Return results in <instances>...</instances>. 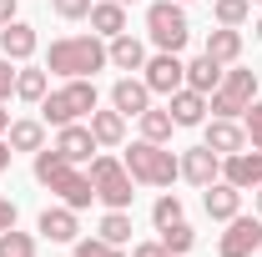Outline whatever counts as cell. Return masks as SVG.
I'll return each mask as SVG.
<instances>
[{
  "label": "cell",
  "mask_w": 262,
  "mask_h": 257,
  "mask_svg": "<svg viewBox=\"0 0 262 257\" xmlns=\"http://www.w3.org/2000/svg\"><path fill=\"white\" fill-rule=\"evenodd\" d=\"M106 61V40L96 31L91 35H61V40H51V51H46V71H56L66 81H76V76H91L96 81V71Z\"/></svg>",
  "instance_id": "cell-1"
},
{
  "label": "cell",
  "mask_w": 262,
  "mask_h": 257,
  "mask_svg": "<svg viewBox=\"0 0 262 257\" xmlns=\"http://www.w3.org/2000/svg\"><path fill=\"white\" fill-rule=\"evenodd\" d=\"M126 172H131V182H141V187H171L177 177H182V157L177 152H166L162 141H131V152L126 157Z\"/></svg>",
  "instance_id": "cell-2"
},
{
  "label": "cell",
  "mask_w": 262,
  "mask_h": 257,
  "mask_svg": "<svg viewBox=\"0 0 262 257\" xmlns=\"http://www.w3.org/2000/svg\"><path fill=\"white\" fill-rule=\"evenodd\" d=\"M91 111H96V81L91 76H76L61 91H46V101H40V121L46 126H71V121H81Z\"/></svg>",
  "instance_id": "cell-3"
},
{
  "label": "cell",
  "mask_w": 262,
  "mask_h": 257,
  "mask_svg": "<svg viewBox=\"0 0 262 257\" xmlns=\"http://www.w3.org/2000/svg\"><path fill=\"white\" fill-rule=\"evenodd\" d=\"M86 177H91V187H96V202L116 207V212H131V197H136L131 187H136V182H131V172H126V161H121V157H106V152H96Z\"/></svg>",
  "instance_id": "cell-4"
},
{
  "label": "cell",
  "mask_w": 262,
  "mask_h": 257,
  "mask_svg": "<svg viewBox=\"0 0 262 257\" xmlns=\"http://www.w3.org/2000/svg\"><path fill=\"white\" fill-rule=\"evenodd\" d=\"M146 35H151V46L157 51H182L187 46V5H177V0H151L146 5Z\"/></svg>",
  "instance_id": "cell-5"
},
{
  "label": "cell",
  "mask_w": 262,
  "mask_h": 257,
  "mask_svg": "<svg viewBox=\"0 0 262 257\" xmlns=\"http://www.w3.org/2000/svg\"><path fill=\"white\" fill-rule=\"evenodd\" d=\"M252 101H257V76L232 66V71H222V86L207 96V111H212V116H232V121H237Z\"/></svg>",
  "instance_id": "cell-6"
},
{
  "label": "cell",
  "mask_w": 262,
  "mask_h": 257,
  "mask_svg": "<svg viewBox=\"0 0 262 257\" xmlns=\"http://www.w3.org/2000/svg\"><path fill=\"white\" fill-rule=\"evenodd\" d=\"M141 81L151 86V96H171V91L187 86V66L177 61V51H157V56H146V66H141Z\"/></svg>",
  "instance_id": "cell-7"
},
{
  "label": "cell",
  "mask_w": 262,
  "mask_h": 257,
  "mask_svg": "<svg viewBox=\"0 0 262 257\" xmlns=\"http://www.w3.org/2000/svg\"><path fill=\"white\" fill-rule=\"evenodd\" d=\"M46 187L61 197L66 207H76V212H86V207L96 202V187H91V177H86V172H76L71 161H61V166L46 177Z\"/></svg>",
  "instance_id": "cell-8"
},
{
  "label": "cell",
  "mask_w": 262,
  "mask_h": 257,
  "mask_svg": "<svg viewBox=\"0 0 262 257\" xmlns=\"http://www.w3.org/2000/svg\"><path fill=\"white\" fill-rule=\"evenodd\" d=\"M262 252V217H232L227 232L217 237V257H252Z\"/></svg>",
  "instance_id": "cell-9"
},
{
  "label": "cell",
  "mask_w": 262,
  "mask_h": 257,
  "mask_svg": "<svg viewBox=\"0 0 262 257\" xmlns=\"http://www.w3.org/2000/svg\"><path fill=\"white\" fill-rule=\"evenodd\" d=\"M222 182H232L237 192H257L262 187V152L257 146H242V152L222 157Z\"/></svg>",
  "instance_id": "cell-10"
},
{
  "label": "cell",
  "mask_w": 262,
  "mask_h": 257,
  "mask_svg": "<svg viewBox=\"0 0 262 257\" xmlns=\"http://www.w3.org/2000/svg\"><path fill=\"white\" fill-rule=\"evenodd\" d=\"M182 177L192 182V187H212L217 177H222V157L202 141V146H187L182 152Z\"/></svg>",
  "instance_id": "cell-11"
},
{
  "label": "cell",
  "mask_w": 262,
  "mask_h": 257,
  "mask_svg": "<svg viewBox=\"0 0 262 257\" xmlns=\"http://www.w3.org/2000/svg\"><path fill=\"white\" fill-rule=\"evenodd\" d=\"M56 152H61L71 166L91 161V157H96V136H91V126H81V121H71V126H56Z\"/></svg>",
  "instance_id": "cell-12"
},
{
  "label": "cell",
  "mask_w": 262,
  "mask_h": 257,
  "mask_svg": "<svg viewBox=\"0 0 262 257\" xmlns=\"http://www.w3.org/2000/svg\"><path fill=\"white\" fill-rule=\"evenodd\" d=\"M202 207H207V217L212 222H232L237 212H242V192L232 187V182H212V187H202Z\"/></svg>",
  "instance_id": "cell-13"
},
{
  "label": "cell",
  "mask_w": 262,
  "mask_h": 257,
  "mask_svg": "<svg viewBox=\"0 0 262 257\" xmlns=\"http://www.w3.org/2000/svg\"><path fill=\"white\" fill-rule=\"evenodd\" d=\"M35 46H40V35H35V26H26L20 15H15L10 26H0V51H5V61H31Z\"/></svg>",
  "instance_id": "cell-14"
},
{
  "label": "cell",
  "mask_w": 262,
  "mask_h": 257,
  "mask_svg": "<svg viewBox=\"0 0 262 257\" xmlns=\"http://www.w3.org/2000/svg\"><path fill=\"white\" fill-rule=\"evenodd\" d=\"M166 111H171V121H177V126H207V96L192 91V86L171 91V96H166Z\"/></svg>",
  "instance_id": "cell-15"
},
{
  "label": "cell",
  "mask_w": 262,
  "mask_h": 257,
  "mask_svg": "<svg viewBox=\"0 0 262 257\" xmlns=\"http://www.w3.org/2000/svg\"><path fill=\"white\" fill-rule=\"evenodd\" d=\"M111 106H116L121 116H141V111L151 106V86H146L141 76H121V81L111 86Z\"/></svg>",
  "instance_id": "cell-16"
},
{
  "label": "cell",
  "mask_w": 262,
  "mask_h": 257,
  "mask_svg": "<svg viewBox=\"0 0 262 257\" xmlns=\"http://www.w3.org/2000/svg\"><path fill=\"white\" fill-rule=\"evenodd\" d=\"M35 232L46 237V242H76V232H81V222H76V207H46L40 212V222H35Z\"/></svg>",
  "instance_id": "cell-17"
},
{
  "label": "cell",
  "mask_w": 262,
  "mask_h": 257,
  "mask_svg": "<svg viewBox=\"0 0 262 257\" xmlns=\"http://www.w3.org/2000/svg\"><path fill=\"white\" fill-rule=\"evenodd\" d=\"M202 141H207V146H212L217 157H232V152H242V146H247V131L237 126L232 116H212V121H207V136H202Z\"/></svg>",
  "instance_id": "cell-18"
},
{
  "label": "cell",
  "mask_w": 262,
  "mask_h": 257,
  "mask_svg": "<svg viewBox=\"0 0 262 257\" xmlns=\"http://www.w3.org/2000/svg\"><path fill=\"white\" fill-rule=\"evenodd\" d=\"M106 61L116 66V71H141V66H146V46H141L131 31H121V35L106 40Z\"/></svg>",
  "instance_id": "cell-19"
},
{
  "label": "cell",
  "mask_w": 262,
  "mask_h": 257,
  "mask_svg": "<svg viewBox=\"0 0 262 257\" xmlns=\"http://www.w3.org/2000/svg\"><path fill=\"white\" fill-rule=\"evenodd\" d=\"M86 126H91V136H96V146H121V141H126V116H121V111H116V106H111V111H91V116H86Z\"/></svg>",
  "instance_id": "cell-20"
},
{
  "label": "cell",
  "mask_w": 262,
  "mask_h": 257,
  "mask_svg": "<svg viewBox=\"0 0 262 257\" xmlns=\"http://www.w3.org/2000/svg\"><path fill=\"white\" fill-rule=\"evenodd\" d=\"M91 31L101 40H111V35L126 31V5L121 0H91Z\"/></svg>",
  "instance_id": "cell-21"
},
{
  "label": "cell",
  "mask_w": 262,
  "mask_h": 257,
  "mask_svg": "<svg viewBox=\"0 0 262 257\" xmlns=\"http://www.w3.org/2000/svg\"><path fill=\"white\" fill-rule=\"evenodd\" d=\"M207 56L217 66H237V56H242V31L237 26H217V31L207 35Z\"/></svg>",
  "instance_id": "cell-22"
},
{
  "label": "cell",
  "mask_w": 262,
  "mask_h": 257,
  "mask_svg": "<svg viewBox=\"0 0 262 257\" xmlns=\"http://www.w3.org/2000/svg\"><path fill=\"white\" fill-rule=\"evenodd\" d=\"M222 71H227V66H217L207 51H202L196 61H187V86H192V91H202V96H212V91L222 86Z\"/></svg>",
  "instance_id": "cell-23"
},
{
  "label": "cell",
  "mask_w": 262,
  "mask_h": 257,
  "mask_svg": "<svg viewBox=\"0 0 262 257\" xmlns=\"http://www.w3.org/2000/svg\"><path fill=\"white\" fill-rule=\"evenodd\" d=\"M10 152H40L46 146V121H35V116H20V121H10Z\"/></svg>",
  "instance_id": "cell-24"
},
{
  "label": "cell",
  "mask_w": 262,
  "mask_h": 257,
  "mask_svg": "<svg viewBox=\"0 0 262 257\" xmlns=\"http://www.w3.org/2000/svg\"><path fill=\"white\" fill-rule=\"evenodd\" d=\"M136 121H141V136H146V141H162V146L171 141V126H177L166 106H146V111H141Z\"/></svg>",
  "instance_id": "cell-25"
},
{
  "label": "cell",
  "mask_w": 262,
  "mask_h": 257,
  "mask_svg": "<svg viewBox=\"0 0 262 257\" xmlns=\"http://www.w3.org/2000/svg\"><path fill=\"white\" fill-rule=\"evenodd\" d=\"M46 91H51V76L46 71H35V66H26V71H15V96L20 101H46Z\"/></svg>",
  "instance_id": "cell-26"
},
{
  "label": "cell",
  "mask_w": 262,
  "mask_h": 257,
  "mask_svg": "<svg viewBox=\"0 0 262 257\" xmlns=\"http://www.w3.org/2000/svg\"><path fill=\"white\" fill-rule=\"evenodd\" d=\"M101 242H111V247H126L131 242V212H116V207H106V217H101Z\"/></svg>",
  "instance_id": "cell-27"
},
{
  "label": "cell",
  "mask_w": 262,
  "mask_h": 257,
  "mask_svg": "<svg viewBox=\"0 0 262 257\" xmlns=\"http://www.w3.org/2000/svg\"><path fill=\"white\" fill-rule=\"evenodd\" d=\"M192 242H196V232L187 227V217H182V222H171V227H162V247H166V252L182 257V252H192Z\"/></svg>",
  "instance_id": "cell-28"
},
{
  "label": "cell",
  "mask_w": 262,
  "mask_h": 257,
  "mask_svg": "<svg viewBox=\"0 0 262 257\" xmlns=\"http://www.w3.org/2000/svg\"><path fill=\"white\" fill-rule=\"evenodd\" d=\"M212 15H217V26H237V31H242V20L252 15V0H217Z\"/></svg>",
  "instance_id": "cell-29"
},
{
  "label": "cell",
  "mask_w": 262,
  "mask_h": 257,
  "mask_svg": "<svg viewBox=\"0 0 262 257\" xmlns=\"http://www.w3.org/2000/svg\"><path fill=\"white\" fill-rule=\"evenodd\" d=\"M0 257H35V237L31 232H0Z\"/></svg>",
  "instance_id": "cell-30"
},
{
  "label": "cell",
  "mask_w": 262,
  "mask_h": 257,
  "mask_svg": "<svg viewBox=\"0 0 262 257\" xmlns=\"http://www.w3.org/2000/svg\"><path fill=\"white\" fill-rule=\"evenodd\" d=\"M151 222H157V232L171 227V222H182V197H177V192H162V197H157V207H151Z\"/></svg>",
  "instance_id": "cell-31"
},
{
  "label": "cell",
  "mask_w": 262,
  "mask_h": 257,
  "mask_svg": "<svg viewBox=\"0 0 262 257\" xmlns=\"http://www.w3.org/2000/svg\"><path fill=\"white\" fill-rule=\"evenodd\" d=\"M71 247H76V257H126L121 247H111V242H101V237H76Z\"/></svg>",
  "instance_id": "cell-32"
},
{
  "label": "cell",
  "mask_w": 262,
  "mask_h": 257,
  "mask_svg": "<svg viewBox=\"0 0 262 257\" xmlns=\"http://www.w3.org/2000/svg\"><path fill=\"white\" fill-rule=\"evenodd\" d=\"M242 131H247V146H257V152H262V96L242 111Z\"/></svg>",
  "instance_id": "cell-33"
},
{
  "label": "cell",
  "mask_w": 262,
  "mask_h": 257,
  "mask_svg": "<svg viewBox=\"0 0 262 257\" xmlns=\"http://www.w3.org/2000/svg\"><path fill=\"white\" fill-rule=\"evenodd\" d=\"M51 10H56L61 20H86V15H91V0H51Z\"/></svg>",
  "instance_id": "cell-34"
},
{
  "label": "cell",
  "mask_w": 262,
  "mask_h": 257,
  "mask_svg": "<svg viewBox=\"0 0 262 257\" xmlns=\"http://www.w3.org/2000/svg\"><path fill=\"white\" fill-rule=\"evenodd\" d=\"M15 96V71H10V61H0V101Z\"/></svg>",
  "instance_id": "cell-35"
},
{
  "label": "cell",
  "mask_w": 262,
  "mask_h": 257,
  "mask_svg": "<svg viewBox=\"0 0 262 257\" xmlns=\"http://www.w3.org/2000/svg\"><path fill=\"white\" fill-rule=\"evenodd\" d=\"M166 247H162V237H157V242H136V247H131V257H162Z\"/></svg>",
  "instance_id": "cell-36"
},
{
  "label": "cell",
  "mask_w": 262,
  "mask_h": 257,
  "mask_svg": "<svg viewBox=\"0 0 262 257\" xmlns=\"http://www.w3.org/2000/svg\"><path fill=\"white\" fill-rule=\"evenodd\" d=\"M10 227H15V202L0 197V232H10Z\"/></svg>",
  "instance_id": "cell-37"
},
{
  "label": "cell",
  "mask_w": 262,
  "mask_h": 257,
  "mask_svg": "<svg viewBox=\"0 0 262 257\" xmlns=\"http://www.w3.org/2000/svg\"><path fill=\"white\" fill-rule=\"evenodd\" d=\"M15 20V0H0V26H10Z\"/></svg>",
  "instance_id": "cell-38"
},
{
  "label": "cell",
  "mask_w": 262,
  "mask_h": 257,
  "mask_svg": "<svg viewBox=\"0 0 262 257\" xmlns=\"http://www.w3.org/2000/svg\"><path fill=\"white\" fill-rule=\"evenodd\" d=\"M10 157H15V152H10V141H5V136H0V172H5V166H10Z\"/></svg>",
  "instance_id": "cell-39"
},
{
  "label": "cell",
  "mask_w": 262,
  "mask_h": 257,
  "mask_svg": "<svg viewBox=\"0 0 262 257\" xmlns=\"http://www.w3.org/2000/svg\"><path fill=\"white\" fill-rule=\"evenodd\" d=\"M10 131V111H5V101H0V136Z\"/></svg>",
  "instance_id": "cell-40"
},
{
  "label": "cell",
  "mask_w": 262,
  "mask_h": 257,
  "mask_svg": "<svg viewBox=\"0 0 262 257\" xmlns=\"http://www.w3.org/2000/svg\"><path fill=\"white\" fill-rule=\"evenodd\" d=\"M257 217H262V187H257Z\"/></svg>",
  "instance_id": "cell-41"
},
{
  "label": "cell",
  "mask_w": 262,
  "mask_h": 257,
  "mask_svg": "<svg viewBox=\"0 0 262 257\" xmlns=\"http://www.w3.org/2000/svg\"><path fill=\"white\" fill-rule=\"evenodd\" d=\"M257 40H262V20H257Z\"/></svg>",
  "instance_id": "cell-42"
},
{
  "label": "cell",
  "mask_w": 262,
  "mask_h": 257,
  "mask_svg": "<svg viewBox=\"0 0 262 257\" xmlns=\"http://www.w3.org/2000/svg\"><path fill=\"white\" fill-rule=\"evenodd\" d=\"M177 5H192V0H177Z\"/></svg>",
  "instance_id": "cell-43"
},
{
  "label": "cell",
  "mask_w": 262,
  "mask_h": 257,
  "mask_svg": "<svg viewBox=\"0 0 262 257\" xmlns=\"http://www.w3.org/2000/svg\"><path fill=\"white\" fill-rule=\"evenodd\" d=\"M121 5H136V0H121Z\"/></svg>",
  "instance_id": "cell-44"
},
{
  "label": "cell",
  "mask_w": 262,
  "mask_h": 257,
  "mask_svg": "<svg viewBox=\"0 0 262 257\" xmlns=\"http://www.w3.org/2000/svg\"><path fill=\"white\" fill-rule=\"evenodd\" d=\"M162 257H177V252H162Z\"/></svg>",
  "instance_id": "cell-45"
},
{
  "label": "cell",
  "mask_w": 262,
  "mask_h": 257,
  "mask_svg": "<svg viewBox=\"0 0 262 257\" xmlns=\"http://www.w3.org/2000/svg\"><path fill=\"white\" fill-rule=\"evenodd\" d=\"M257 5H262V0H257Z\"/></svg>",
  "instance_id": "cell-46"
}]
</instances>
